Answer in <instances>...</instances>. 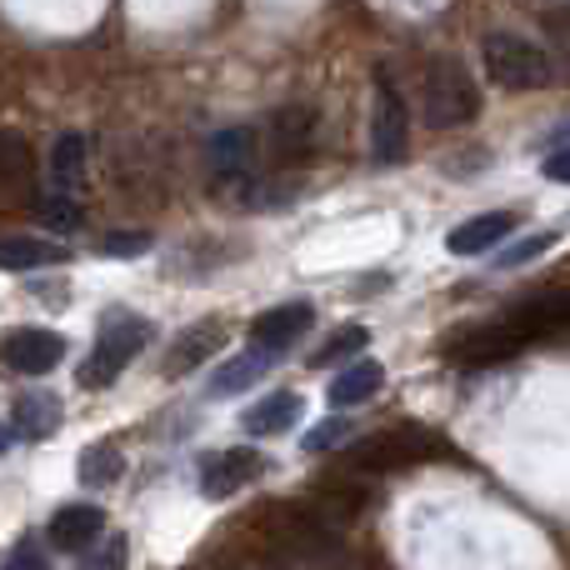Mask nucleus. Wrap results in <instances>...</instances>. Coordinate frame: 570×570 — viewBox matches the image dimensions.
Instances as JSON below:
<instances>
[{
  "instance_id": "nucleus-11",
  "label": "nucleus",
  "mask_w": 570,
  "mask_h": 570,
  "mask_svg": "<svg viewBox=\"0 0 570 570\" xmlns=\"http://www.w3.org/2000/svg\"><path fill=\"white\" fill-rule=\"evenodd\" d=\"M100 531H106V511L100 505H60L56 515H50V546L56 551H86V546L100 541Z\"/></svg>"
},
{
  "instance_id": "nucleus-32",
  "label": "nucleus",
  "mask_w": 570,
  "mask_h": 570,
  "mask_svg": "<svg viewBox=\"0 0 570 570\" xmlns=\"http://www.w3.org/2000/svg\"><path fill=\"white\" fill-rule=\"evenodd\" d=\"M546 176H551V180H570V140L561 150H551V156H546Z\"/></svg>"
},
{
  "instance_id": "nucleus-17",
  "label": "nucleus",
  "mask_w": 570,
  "mask_h": 570,
  "mask_svg": "<svg viewBox=\"0 0 570 570\" xmlns=\"http://www.w3.org/2000/svg\"><path fill=\"white\" fill-rule=\"evenodd\" d=\"M295 421H301V395L295 391L266 395V401H256L246 415H240V425H246L250 435H281V431H291Z\"/></svg>"
},
{
  "instance_id": "nucleus-27",
  "label": "nucleus",
  "mask_w": 570,
  "mask_h": 570,
  "mask_svg": "<svg viewBox=\"0 0 570 570\" xmlns=\"http://www.w3.org/2000/svg\"><path fill=\"white\" fill-rule=\"evenodd\" d=\"M36 216L46 220L50 230H60V236H66V230H80V206H76V200L50 196V200H40V206H36Z\"/></svg>"
},
{
  "instance_id": "nucleus-21",
  "label": "nucleus",
  "mask_w": 570,
  "mask_h": 570,
  "mask_svg": "<svg viewBox=\"0 0 570 570\" xmlns=\"http://www.w3.org/2000/svg\"><path fill=\"white\" fill-rule=\"evenodd\" d=\"M311 505H315V515H321L325 525H335V531H341V525H351L355 515H361L365 491H361V485H325Z\"/></svg>"
},
{
  "instance_id": "nucleus-2",
  "label": "nucleus",
  "mask_w": 570,
  "mask_h": 570,
  "mask_svg": "<svg viewBox=\"0 0 570 570\" xmlns=\"http://www.w3.org/2000/svg\"><path fill=\"white\" fill-rule=\"evenodd\" d=\"M146 341H150V321H136V315H116V321H106L100 325L96 351H90L86 365H80V385H86V391H106V385H116L120 371L136 361Z\"/></svg>"
},
{
  "instance_id": "nucleus-16",
  "label": "nucleus",
  "mask_w": 570,
  "mask_h": 570,
  "mask_svg": "<svg viewBox=\"0 0 570 570\" xmlns=\"http://www.w3.org/2000/svg\"><path fill=\"white\" fill-rule=\"evenodd\" d=\"M70 250L56 240H36V236H6L0 240V271H40V266H66Z\"/></svg>"
},
{
  "instance_id": "nucleus-15",
  "label": "nucleus",
  "mask_w": 570,
  "mask_h": 570,
  "mask_svg": "<svg viewBox=\"0 0 570 570\" xmlns=\"http://www.w3.org/2000/svg\"><path fill=\"white\" fill-rule=\"evenodd\" d=\"M206 156H210V170H216V176H226V180L246 176L250 160H256V130H246V126L220 130V136H210Z\"/></svg>"
},
{
  "instance_id": "nucleus-19",
  "label": "nucleus",
  "mask_w": 570,
  "mask_h": 570,
  "mask_svg": "<svg viewBox=\"0 0 570 570\" xmlns=\"http://www.w3.org/2000/svg\"><path fill=\"white\" fill-rule=\"evenodd\" d=\"M30 170H36V160H30V146L20 136H10V130H0V190L20 196V190L30 186Z\"/></svg>"
},
{
  "instance_id": "nucleus-29",
  "label": "nucleus",
  "mask_w": 570,
  "mask_h": 570,
  "mask_svg": "<svg viewBox=\"0 0 570 570\" xmlns=\"http://www.w3.org/2000/svg\"><path fill=\"white\" fill-rule=\"evenodd\" d=\"M6 570H50V556H46V546L40 541H16V551L6 556Z\"/></svg>"
},
{
  "instance_id": "nucleus-28",
  "label": "nucleus",
  "mask_w": 570,
  "mask_h": 570,
  "mask_svg": "<svg viewBox=\"0 0 570 570\" xmlns=\"http://www.w3.org/2000/svg\"><path fill=\"white\" fill-rule=\"evenodd\" d=\"M556 246V230L551 236H525V240H515L511 250H501V261H495V266H525V261H535V256H546V250Z\"/></svg>"
},
{
  "instance_id": "nucleus-24",
  "label": "nucleus",
  "mask_w": 570,
  "mask_h": 570,
  "mask_svg": "<svg viewBox=\"0 0 570 570\" xmlns=\"http://www.w3.org/2000/svg\"><path fill=\"white\" fill-rule=\"evenodd\" d=\"M120 465H126L120 445H110V441L86 445V451H80V481L86 485H110V481H120Z\"/></svg>"
},
{
  "instance_id": "nucleus-22",
  "label": "nucleus",
  "mask_w": 570,
  "mask_h": 570,
  "mask_svg": "<svg viewBox=\"0 0 570 570\" xmlns=\"http://www.w3.org/2000/svg\"><path fill=\"white\" fill-rule=\"evenodd\" d=\"M86 156H90V146H86L80 130H66V136L56 140V150H50V170H56V180L66 190L80 186V176H86Z\"/></svg>"
},
{
  "instance_id": "nucleus-34",
  "label": "nucleus",
  "mask_w": 570,
  "mask_h": 570,
  "mask_svg": "<svg viewBox=\"0 0 570 570\" xmlns=\"http://www.w3.org/2000/svg\"><path fill=\"white\" fill-rule=\"evenodd\" d=\"M566 140H570V120H566L561 130H556V146H566Z\"/></svg>"
},
{
  "instance_id": "nucleus-8",
  "label": "nucleus",
  "mask_w": 570,
  "mask_h": 570,
  "mask_svg": "<svg viewBox=\"0 0 570 570\" xmlns=\"http://www.w3.org/2000/svg\"><path fill=\"white\" fill-rule=\"evenodd\" d=\"M525 341H541V335H556V331H570V285H556V291H541V295H525L515 301V311L505 315Z\"/></svg>"
},
{
  "instance_id": "nucleus-9",
  "label": "nucleus",
  "mask_w": 570,
  "mask_h": 570,
  "mask_svg": "<svg viewBox=\"0 0 570 570\" xmlns=\"http://www.w3.org/2000/svg\"><path fill=\"white\" fill-rule=\"evenodd\" d=\"M261 471H266V461H261L256 451H220V455H206V461H200V491H206L210 501H226V495H236L240 485L256 481Z\"/></svg>"
},
{
  "instance_id": "nucleus-10",
  "label": "nucleus",
  "mask_w": 570,
  "mask_h": 570,
  "mask_svg": "<svg viewBox=\"0 0 570 570\" xmlns=\"http://www.w3.org/2000/svg\"><path fill=\"white\" fill-rule=\"evenodd\" d=\"M525 335L515 331L511 321H495V325H475L461 345H455V361L461 365H495V361H511L515 351H525Z\"/></svg>"
},
{
  "instance_id": "nucleus-30",
  "label": "nucleus",
  "mask_w": 570,
  "mask_h": 570,
  "mask_svg": "<svg viewBox=\"0 0 570 570\" xmlns=\"http://www.w3.org/2000/svg\"><path fill=\"white\" fill-rule=\"evenodd\" d=\"M100 250L106 256H140V250H150V236L146 230H116V236L100 240Z\"/></svg>"
},
{
  "instance_id": "nucleus-13",
  "label": "nucleus",
  "mask_w": 570,
  "mask_h": 570,
  "mask_svg": "<svg viewBox=\"0 0 570 570\" xmlns=\"http://www.w3.org/2000/svg\"><path fill=\"white\" fill-rule=\"evenodd\" d=\"M521 226V220L511 216V210H485V216H475V220H465V226H455L451 236H445V250L451 256H481V250H491V246H501L511 230Z\"/></svg>"
},
{
  "instance_id": "nucleus-1",
  "label": "nucleus",
  "mask_w": 570,
  "mask_h": 570,
  "mask_svg": "<svg viewBox=\"0 0 570 570\" xmlns=\"http://www.w3.org/2000/svg\"><path fill=\"white\" fill-rule=\"evenodd\" d=\"M421 96H425V120L435 130H455L481 116V90H475L471 70L461 60H431V70L421 80Z\"/></svg>"
},
{
  "instance_id": "nucleus-23",
  "label": "nucleus",
  "mask_w": 570,
  "mask_h": 570,
  "mask_svg": "<svg viewBox=\"0 0 570 570\" xmlns=\"http://www.w3.org/2000/svg\"><path fill=\"white\" fill-rule=\"evenodd\" d=\"M16 425H20V435L40 441V435H50L60 425V401L56 395H20L16 401Z\"/></svg>"
},
{
  "instance_id": "nucleus-31",
  "label": "nucleus",
  "mask_w": 570,
  "mask_h": 570,
  "mask_svg": "<svg viewBox=\"0 0 570 570\" xmlns=\"http://www.w3.org/2000/svg\"><path fill=\"white\" fill-rule=\"evenodd\" d=\"M345 435H351V421H321V431L305 435V451H331V445H341Z\"/></svg>"
},
{
  "instance_id": "nucleus-20",
  "label": "nucleus",
  "mask_w": 570,
  "mask_h": 570,
  "mask_svg": "<svg viewBox=\"0 0 570 570\" xmlns=\"http://www.w3.org/2000/svg\"><path fill=\"white\" fill-rule=\"evenodd\" d=\"M381 381H385V371H381L375 361L351 365V371L335 375V385H331V405H361V401H371L375 385H381Z\"/></svg>"
},
{
  "instance_id": "nucleus-5",
  "label": "nucleus",
  "mask_w": 570,
  "mask_h": 570,
  "mask_svg": "<svg viewBox=\"0 0 570 570\" xmlns=\"http://www.w3.org/2000/svg\"><path fill=\"white\" fill-rule=\"evenodd\" d=\"M411 150V110H405L401 90L391 80H375V106H371V156L381 166H395Z\"/></svg>"
},
{
  "instance_id": "nucleus-33",
  "label": "nucleus",
  "mask_w": 570,
  "mask_h": 570,
  "mask_svg": "<svg viewBox=\"0 0 570 570\" xmlns=\"http://www.w3.org/2000/svg\"><path fill=\"white\" fill-rule=\"evenodd\" d=\"M236 570H281L276 561H250V566H236Z\"/></svg>"
},
{
  "instance_id": "nucleus-4",
  "label": "nucleus",
  "mask_w": 570,
  "mask_h": 570,
  "mask_svg": "<svg viewBox=\"0 0 570 570\" xmlns=\"http://www.w3.org/2000/svg\"><path fill=\"white\" fill-rule=\"evenodd\" d=\"M445 445L435 441L431 431H421V425H401V431H385V435H371V441H361L351 451V465H361V471H411V465H421L425 455H441Z\"/></svg>"
},
{
  "instance_id": "nucleus-26",
  "label": "nucleus",
  "mask_w": 570,
  "mask_h": 570,
  "mask_svg": "<svg viewBox=\"0 0 570 570\" xmlns=\"http://www.w3.org/2000/svg\"><path fill=\"white\" fill-rule=\"evenodd\" d=\"M130 566V541L126 535H106V546H96V551L80 561V570H126Z\"/></svg>"
},
{
  "instance_id": "nucleus-14",
  "label": "nucleus",
  "mask_w": 570,
  "mask_h": 570,
  "mask_svg": "<svg viewBox=\"0 0 570 570\" xmlns=\"http://www.w3.org/2000/svg\"><path fill=\"white\" fill-rule=\"evenodd\" d=\"M311 136H315V110L311 106H281L276 116H271V156H276L281 166L301 160L305 150H311Z\"/></svg>"
},
{
  "instance_id": "nucleus-6",
  "label": "nucleus",
  "mask_w": 570,
  "mask_h": 570,
  "mask_svg": "<svg viewBox=\"0 0 570 570\" xmlns=\"http://www.w3.org/2000/svg\"><path fill=\"white\" fill-rule=\"evenodd\" d=\"M66 361V341L56 331H40V325H20V331L0 335V365L16 375H46Z\"/></svg>"
},
{
  "instance_id": "nucleus-3",
  "label": "nucleus",
  "mask_w": 570,
  "mask_h": 570,
  "mask_svg": "<svg viewBox=\"0 0 570 570\" xmlns=\"http://www.w3.org/2000/svg\"><path fill=\"white\" fill-rule=\"evenodd\" d=\"M481 56H485L491 86H501V90H541L551 80V56L525 36H505V30L501 36H485Z\"/></svg>"
},
{
  "instance_id": "nucleus-12",
  "label": "nucleus",
  "mask_w": 570,
  "mask_h": 570,
  "mask_svg": "<svg viewBox=\"0 0 570 570\" xmlns=\"http://www.w3.org/2000/svg\"><path fill=\"white\" fill-rule=\"evenodd\" d=\"M220 345H226V325H220V321L190 325V331H180L176 345L166 351V375H190L196 365H206Z\"/></svg>"
},
{
  "instance_id": "nucleus-25",
  "label": "nucleus",
  "mask_w": 570,
  "mask_h": 570,
  "mask_svg": "<svg viewBox=\"0 0 570 570\" xmlns=\"http://www.w3.org/2000/svg\"><path fill=\"white\" fill-rule=\"evenodd\" d=\"M365 345H371V331H365V325H345V331H335L331 341L311 355V365H335V361H345V355H361Z\"/></svg>"
},
{
  "instance_id": "nucleus-7",
  "label": "nucleus",
  "mask_w": 570,
  "mask_h": 570,
  "mask_svg": "<svg viewBox=\"0 0 570 570\" xmlns=\"http://www.w3.org/2000/svg\"><path fill=\"white\" fill-rule=\"evenodd\" d=\"M311 325H315V305L311 301L271 305L266 315H256V321H250V345H256V351H266V355H281V351H291V345L301 341Z\"/></svg>"
},
{
  "instance_id": "nucleus-35",
  "label": "nucleus",
  "mask_w": 570,
  "mask_h": 570,
  "mask_svg": "<svg viewBox=\"0 0 570 570\" xmlns=\"http://www.w3.org/2000/svg\"><path fill=\"white\" fill-rule=\"evenodd\" d=\"M0 451H6V425H0Z\"/></svg>"
},
{
  "instance_id": "nucleus-18",
  "label": "nucleus",
  "mask_w": 570,
  "mask_h": 570,
  "mask_svg": "<svg viewBox=\"0 0 570 570\" xmlns=\"http://www.w3.org/2000/svg\"><path fill=\"white\" fill-rule=\"evenodd\" d=\"M266 371H271V355L266 351H256V355H236V361H226L216 375H210V401H226V395H240L246 385H256V381H266Z\"/></svg>"
}]
</instances>
